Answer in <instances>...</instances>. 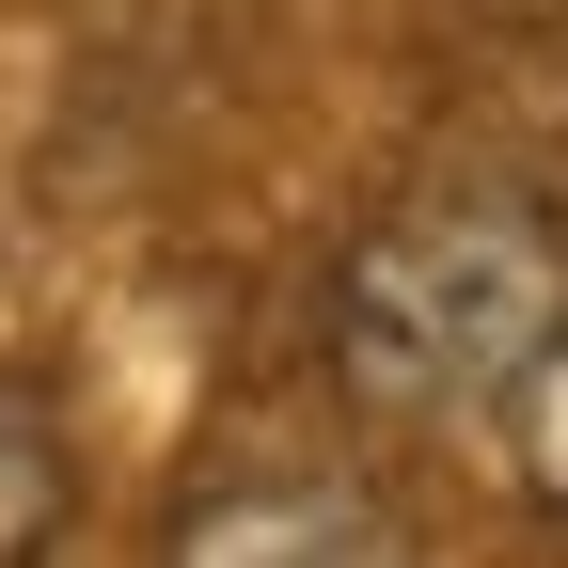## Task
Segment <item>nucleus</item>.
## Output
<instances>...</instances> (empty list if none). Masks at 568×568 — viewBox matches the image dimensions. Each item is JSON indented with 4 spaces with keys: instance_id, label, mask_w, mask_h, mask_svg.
I'll use <instances>...</instances> for the list:
<instances>
[{
    "instance_id": "nucleus-1",
    "label": "nucleus",
    "mask_w": 568,
    "mask_h": 568,
    "mask_svg": "<svg viewBox=\"0 0 568 568\" xmlns=\"http://www.w3.org/2000/svg\"><path fill=\"white\" fill-rule=\"evenodd\" d=\"M568 347V222L521 190V174H426L395 190L332 268V379L347 410L379 426H443V410H489L521 395Z\"/></svg>"
},
{
    "instance_id": "nucleus-2",
    "label": "nucleus",
    "mask_w": 568,
    "mask_h": 568,
    "mask_svg": "<svg viewBox=\"0 0 568 568\" xmlns=\"http://www.w3.org/2000/svg\"><path fill=\"white\" fill-rule=\"evenodd\" d=\"M174 552L205 568H253V552H410L395 537V506H364V489H332V474H284V489H190V521H174Z\"/></svg>"
},
{
    "instance_id": "nucleus-3",
    "label": "nucleus",
    "mask_w": 568,
    "mask_h": 568,
    "mask_svg": "<svg viewBox=\"0 0 568 568\" xmlns=\"http://www.w3.org/2000/svg\"><path fill=\"white\" fill-rule=\"evenodd\" d=\"M63 506H80V458H63V426L32 379H0V568H32L63 537Z\"/></svg>"
},
{
    "instance_id": "nucleus-4",
    "label": "nucleus",
    "mask_w": 568,
    "mask_h": 568,
    "mask_svg": "<svg viewBox=\"0 0 568 568\" xmlns=\"http://www.w3.org/2000/svg\"><path fill=\"white\" fill-rule=\"evenodd\" d=\"M506 443H521V489H537L552 521H568V347H552V364L506 395Z\"/></svg>"
}]
</instances>
